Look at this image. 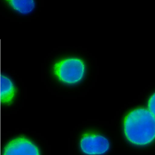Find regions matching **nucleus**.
Listing matches in <instances>:
<instances>
[{
	"label": "nucleus",
	"instance_id": "1",
	"mask_svg": "<svg viewBox=\"0 0 155 155\" xmlns=\"http://www.w3.org/2000/svg\"><path fill=\"white\" fill-rule=\"evenodd\" d=\"M123 126L126 138L135 145H147L154 139L155 116L146 109L138 108L129 113Z\"/></svg>",
	"mask_w": 155,
	"mask_h": 155
},
{
	"label": "nucleus",
	"instance_id": "2",
	"mask_svg": "<svg viewBox=\"0 0 155 155\" xmlns=\"http://www.w3.org/2000/svg\"><path fill=\"white\" fill-rule=\"evenodd\" d=\"M8 135L5 140L0 139V154L39 155L38 148L20 133Z\"/></svg>",
	"mask_w": 155,
	"mask_h": 155
},
{
	"label": "nucleus",
	"instance_id": "3",
	"mask_svg": "<svg viewBox=\"0 0 155 155\" xmlns=\"http://www.w3.org/2000/svg\"><path fill=\"white\" fill-rule=\"evenodd\" d=\"M56 74L63 81L74 83L80 80L83 77L85 66L79 60L70 59L57 63L55 66Z\"/></svg>",
	"mask_w": 155,
	"mask_h": 155
},
{
	"label": "nucleus",
	"instance_id": "4",
	"mask_svg": "<svg viewBox=\"0 0 155 155\" xmlns=\"http://www.w3.org/2000/svg\"><path fill=\"white\" fill-rule=\"evenodd\" d=\"M21 101L15 84L6 75H0V110L15 109Z\"/></svg>",
	"mask_w": 155,
	"mask_h": 155
},
{
	"label": "nucleus",
	"instance_id": "5",
	"mask_svg": "<svg viewBox=\"0 0 155 155\" xmlns=\"http://www.w3.org/2000/svg\"><path fill=\"white\" fill-rule=\"evenodd\" d=\"M80 146L83 152L89 155H100L107 152L110 147L109 140L101 135L87 132L82 136Z\"/></svg>",
	"mask_w": 155,
	"mask_h": 155
},
{
	"label": "nucleus",
	"instance_id": "6",
	"mask_svg": "<svg viewBox=\"0 0 155 155\" xmlns=\"http://www.w3.org/2000/svg\"><path fill=\"white\" fill-rule=\"evenodd\" d=\"M14 10L22 14H29L35 7L34 0H5Z\"/></svg>",
	"mask_w": 155,
	"mask_h": 155
},
{
	"label": "nucleus",
	"instance_id": "7",
	"mask_svg": "<svg viewBox=\"0 0 155 155\" xmlns=\"http://www.w3.org/2000/svg\"><path fill=\"white\" fill-rule=\"evenodd\" d=\"M149 110L155 116V94L151 96L148 103Z\"/></svg>",
	"mask_w": 155,
	"mask_h": 155
}]
</instances>
